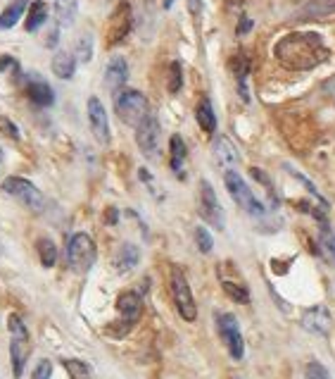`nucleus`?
<instances>
[{
  "label": "nucleus",
  "instance_id": "28",
  "mask_svg": "<svg viewBox=\"0 0 335 379\" xmlns=\"http://www.w3.org/2000/svg\"><path fill=\"white\" fill-rule=\"evenodd\" d=\"M219 279H221V289L226 291L229 299H234L236 303H243V306H245V303H250V291H248L245 284L226 279V277H219Z\"/></svg>",
  "mask_w": 335,
  "mask_h": 379
},
{
  "label": "nucleus",
  "instance_id": "25",
  "mask_svg": "<svg viewBox=\"0 0 335 379\" xmlns=\"http://www.w3.org/2000/svg\"><path fill=\"white\" fill-rule=\"evenodd\" d=\"M317 241H319V250H321V255H324V260L331 267H335V234L326 222L319 227V239Z\"/></svg>",
  "mask_w": 335,
  "mask_h": 379
},
{
  "label": "nucleus",
  "instance_id": "38",
  "mask_svg": "<svg viewBox=\"0 0 335 379\" xmlns=\"http://www.w3.org/2000/svg\"><path fill=\"white\" fill-rule=\"evenodd\" d=\"M324 91H326L328 96H331V98L335 100V77L326 81V84H324Z\"/></svg>",
  "mask_w": 335,
  "mask_h": 379
},
{
  "label": "nucleus",
  "instance_id": "39",
  "mask_svg": "<svg viewBox=\"0 0 335 379\" xmlns=\"http://www.w3.org/2000/svg\"><path fill=\"white\" fill-rule=\"evenodd\" d=\"M200 10H202V3H200V0H190V12H193L195 17L200 15Z\"/></svg>",
  "mask_w": 335,
  "mask_h": 379
},
{
  "label": "nucleus",
  "instance_id": "21",
  "mask_svg": "<svg viewBox=\"0 0 335 379\" xmlns=\"http://www.w3.org/2000/svg\"><path fill=\"white\" fill-rule=\"evenodd\" d=\"M186 158H188L186 141H183L179 134H174V137L169 139V165H172L174 174H183V165H186Z\"/></svg>",
  "mask_w": 335,
  "mask_h": 379
},
{
  "label": "nucleus",
  "instance_id": "22",
  "mask_svg": "<svg viewBox=\"0 0 335 379\" xmlns=\"http://www.w3.org/2000/svg\"><path fill=\"white\" fill-rule=\"evenodd\" d=\"M195 119H197V124H200V129L204 134H209V137L216 132V114H214V107H212L209 98H200V103L195 107Z\"/></svg>",
  "mask_w": 335,
  "mask_h": 379
},
{
  "label": "nucleus",
  "instance_id": "14",
  "mask_svg": "<svg viewBox=\"0 0 335 379\" xmlns=\"http://www.w3.org/2000/svg\"><path fill=\"white\" fill-rule=\"evenodd\" d=\"M300 322H302V327L309 331V334H317V336H328V331L333 327V317L328 313L326 306L307 308L302 317H300Z\"/></svg>",
  "mask_w": 335,
  "mask_h": 379
},
{
  "label": "nucleus",
  "instance_id": "27",
  "mask_svg": "<svg viewBox=\"0 0 335 379\" xmlns=\"http://www.w3.org/2000/svg\"><path fill=\"white\" fill-rule=\"evenodd\" d=\"M36 253L40 258V265L43 267H55V262H57L60 253H57V246H55L53 239H48V236H40L36 241Z\"/></svg>",
  "mask_w": 335,
  "mask_h": 379
},
{
  "label": "nucleus",
  "instance_id": "1",
  "mask_svg": "<svg viewBox=\"0 0 335 379\" xmlns=\"http://www.w3.org/2000/svg\"><path fill=\"white\" fill-rule=\"evenodd\" d=\"M273 55L285 70L292 72H307L326 63L331 50L326 41L317 31H292L288 36L278 38L273 46Z\"/></svg>",
  "mask_w": 335,
  "mask_h": 379
},
{
  "label": "nucleus",
  "instance_id": "10",
  "mask_svg": "<svg viewBox=\"0 0 335 379\" xmlns=\"http://www.w3.org/2000/svg\"><path fill=\"white\" fill-rule=\"evenodd\" d=\"M216 327H219V334H221L224 343H226L231 358H234V361H243V356H245V341H243V334H241V327H238L236 315H231V313H219V315H216Z\"/></svg>",
  "mask_w": 335,
  "mask_h": 379
},
{
  "label": "nucleus",
  "instance_id": "40",
  "mask_svg": "<svg viewBox=\"0 0 335 379\" xmlns=\"http://www.w3.org/2000/svg\"><path fill=\"white\" fill-rule=\"evenodd\" d=\"M250 24H252L250 19H243V22H241V29H238V33H243V31L248 33V31H250Z\"/></svg>",
  "mask_w": 335,
  "mask_h": 379
},
{
  "label": "nucleus",
  "instance_id": "18",
  "mask_svg": "<svg viewBox=\"0 0 335 379\" xmlns=\"http://www.w3.org/2000/svg\"><path fill=\"white\" fill-rule=\"evenodd\" d=\"M335 15V0H309L304 8H300L292 19L297 22H307V19H324Z\"/></svg>",
  "mask_w": 335,
  "mask_h": 379
},
{
  "label": "nucleus",
  "instance_id": "26",
  "mask_svg": "<svg viewBox=\"0 0 335 379\" xmlns=\"http://www.w3.org/2000/svg\"><path fill=\"white\" fill-rule=\"evenodd\" d=\"M77 10H79L77 0H55L53 12L55 19H57V26H72L74 19H77Z\"/></svg>",
  "mask_w": 335,
  "mask_h": 379
},
{
  "label": "nucleus",
  "instance_id": "15",
  "mask_svg": "<svg viewBox=\"0 0 335 379\" xmlns=\"http://www.w3.org/2000/svg\"><path fill=\"white\" fill-rule=\"evenodd\" d=\"M26 98L38 107H50L55 103V91L50 89L45 79H40L38 74H26Z\"/></svg>",
  "mask_w": 335,
  "mask_h": 379
},
{
  "label": "nucleus",
  "instance_id": "37",
  "mask_svg": "<svg viewBox=\"0 0 335 379\" xmlns=\"http://www.w3.org/2000/svg\"><path fill=\"white\" fill-rule=\"evenodd\" d=\"M57 38H60V26H55V29L50 31V36H48L45 46L48 48H53V46H57Z\"/></svg>",
  "mask_w": 335,
  "mask_h": 379
},
{
  "label": "nucleus",
  "instance_id": "35",
  "mask_svg": "<svg viewBox=\"0 0 335 379\" xmlns=\"http://www.w3.org/2000/svg\"><path fill=\"white\" fill-rule=\"evenodd\" d=\"M53 377V363L50 361H38V365L33 368V375L31 379H50Z\"/></svg>",
  "mask_w": 335,
  "mask_h": 379
},
{
  "label": "nucleus",
  "instance_id": "19",
  "mask_svg": "<svg viewBox=\"0 0 335 379\" xmlns=\"http://www.w3.org/2000/svg\"><path fill=\"white\" fill-rule=\"evenodd\" d=\"M114 269L121 274H126V272H131V269L138 267V262H141V250L136 243H121L119 250L114 253Z\"/></svg>",
  "mask_w": 335,
  "mask_h": 379
},
{
  "label": "nucleus",
  "instance_id": "7",
  "mask_svg": "<svg viewBox=\"0 0 335 379\" xmlns=\"http://www.w3.org/2000/svg\"><path fill=\"white\" fill-rule=\"evenodd\" d=\"M197 210H200V218L207 222L209 227L224 232L226 229V213H224L221 203L216 198L214 186L207 179H200V188H197Z\"/></svg>",
  "mask_w": 335,
  "mask_h": 379
},
{
  "label": "nucleus",
  "instance_id": "2",
  "mask_svg": "<svg viewBox=\"0 0 335 379\" xmlns=\"http://www.w3.org/2000/svg\"><path fill=\"white\" fill-rule=\"evenodd\" d=\"M8 331H10V363H12V377L22 379L26 370V361L31 356V336L26 329V322L17 313L8 317Z\"/></svg>",
  "mask_w": 335,
  "mask_h": 379
},
{
  "label": "nucleus",
  "instance_id": "34",
  "mask_svg": "<svg viewBox=\"0 0 335 379\" xmlns=\"http://www.w3.org/2000/svg\"><path fill=\"white\" fill-rule=\"evenodd\" d=\"M0 134L12 139V141H19V129L10 117H0Z\"/></svg>",
  "mask_w": 335,
  "mask_h": 379
},
{
  "label": "nucleus",
  "instance_id": "30",
  "mask_svg": "<svg viewBox=\"0 0 335 379\" xmlns=\"http://www.w3.org/2000/svg\"><path fill=\"white\" fill-rule=\"evenodd\" d=\"M74 55H77L79 63H91V58H93V36L91 33L79 36L77 46H74Z\"/></svg>",
  "mask_w": 335,
  "mask_h": 379
},
{
  "label": "nucleus",
  "instance_id": "36",
  "mask_svg": "<svg viewBox=\"0 0 335 379\" xmlns=\"http://www.w3.org/2000/svg\"><path fill=\"white\" fill-rule=\"evenodd\" d=\"M8 70H17V60L10 55H0V72H8Z\"/></svg>",
  "mask_w": 335,
  "mask_h": 379
},
{
  "label": "nucleus",
  "instance_id": "8",
  "mask_svg": "<svg viewBox=\"0 0 335 379\" xmlns=\"http://www.w3.org/2000/svg\"><path fill=\"white\" fill-rule=\"evenodd\" d=\"M169 289H172V299H174L176 310H179V315L186 322H195L197 303L193 299V291H190V284L186 279V274H183L179 267L172 269V277H169Z\"/></svg>",
  "mask_w": 335,
  "mask_h": 379
},
{
  "label": "nucleus",
  "instance_id": "42",
  "mask_svg": "<svg viewBox=\"0 0 335 379\" xmlns=\"http://www.w3.org/2000/svg\"><path fill=\"white\" fill-rule=\"evenodd\" d=\"M5 253V246H3V243H0V255H3Z\"/></svg>",
  "mask_w": 335,
  "mask_h": 379
},
{
  "label": "nucleus",
  "instance_id": "31",
  "mask_svg": "<svg viewBox=\"0 0 335 379\" xmlns=\"http://www.w3.org/2000/svg\"><path fill=\"white\" fill-rule=\"evenodd\" d=\"M183 86V74H181V65L172 63L169 65V77H167V89L169 93H179Z\"/></svg>",
  "mask_w": 335,
  "mask_h": 379
},
{
  "label": "nucleus",
  "instance_id": "43",
  "mask_svg": "<svg viewBox=\"0 0 335 379\" xmlns=\"http://www.w3.org/2000/svg\"><path fill=\"white\" fill-rule=\"evenodd\" d=\"M0 167H3V151H0Z\"/></svg>",
  "mask_w": 335,
  "mask_h": 379
},
{
  "label": "nucleus",
  "instance_id": "33",
  "mask_svg": "<svg viewBox=\"0 0 335 379\" xmlns=\"http://www.w3.org/2000/svg\"><path fill=\"white\" fill-rule=\"evenodd\" d=\"M304 379H331V375H328V370L321 363H307Z\"/></svg>",
  "mask_w": 335,
  "mask_h": 379
},
{
  "label": "nucleus",
  "instance_id": "16",
  "mask_svg": "<svg viewBox=\"0 0 335 379\" xmlns=\"http://www.w3.org/2000/svg\"><path fill=\"white\" fill-rule=\"evenodd\" d=\"M126 81H128V65H126V60L121 58V55H114L107 63V67H105V86H107V91L117 96L119 91H124Z\"/></svg>",
  "mask_w": 335,
  "mask_h": 379
},
{
  "label": "nucleus",
  "instance_id": "24",
  "mask_svg": "<svg viewBox=\"0 0 335 379\" xmlns=\"http://www.w3.org/2000/svg\"><path fill=\"white\" fill-rule=\"evenodd\" d=\"M45 22H48V5L43 3V0H33V3L29 5V10H26L24 29L33 33V31H38Z\"/></svg>",
  "mask_w": 335,
  "mask_h": 379
},
{
  "label": "nucleus",
  "instance_id": "4",
  "mask_svg": "<svg viewBox=\"0 0 335 379\" xmlns=\"http://www.w3.org/2000/svg\"><path fill=\"white\" fill-rule=\"evenodd\" d=\"M95 258H98V248H95V241L91 236L86 232H77L70 236L65 248V260L72 272H79V274L88 272L93 267Z\"/></svg>",
  "mask_w": 335,
  "mask_h": 379
},
{
  "label": "nucleus",
  "instance_id": "29",
  "mask_svg": "<svg viewBox=\"0 0 335 379\" xmlns=\"http://www.w3.org/2000/svg\"><path fill=\"white\" fill-rule=\"evenodd\" d=\"M67 375H70V379H93V370L91 365L79 361V358H65L62 361Z\"/></svg>",
  "mask_w": 335,
  "mask_h": 379
},
{
  "label": "nucleus",
  "instance_id": "13",
  "mask_svg": "<svg viewBox=\"0 0 335 379\" xmlns=\"http://www.w3.org/2000/svg\"><path fill=\"white\" fill-rule=\"evenodd\" d=\"M86 110H88V124H91L95 141H98L100 146H107L112 134H109V119H107V110H105V105H102V100L91 96L88 98Z\"/></svg>",
  "mask_w": 335,
  "mask_h": 379
},
{
  "label": "nucleus",
  "instance_id": "20",
  "mask_svg": "<svg viewBox=\"0 0 335 379\" xmlns=\"http://www.w3.org/2000/svg\"><path fill=\"white\" fill-rule=\"evenodd\" d=\"M77 55L74 53H70V50H57L53 55V63H50V67H53V74L57 79H72L74 77V72H77Z\"/></svg>",
  "mask_w": 335,
  "mask_h": 379
},
{
  "label": "nucleus",
  "instance_id": "41",
  "mask_svg": "<svg viewBox=\"0 0 335 379\" xmlns=\"http://www.w3.org/2000/svg\"><path fill=\"white\" fill-rule=\"evenodd\" d=\"M174 3H176V0H162V8H164V10H172Z\"/></svg>",
  "mask_w": 335,
  "mask_h": 379
},
{
  "label": "nucleus",
  "instance_id": "17",
  "mask_svg": "<svg viewBox=\"0 0 335 379\" xmlns=\"http://www.w3.org/2000/svg\"><path fill=\"white\" fill-rule=\"evenodd\" d=\"M212 153H214V160L219 162V167H224V172H229L231 167H236L241 162V155H238L234 141L229 137H216L214 146H212Z\"/></svg>",
  "mask_w": 335,
  "mask_h": 379
},
{
  "label": "nucleus",
  "instance_id": "5",
  "mask_svg": "<svg viewBox=\"0 0 335 379\" xmlns=\"http://www.w3.org/2000/svg\"><path fill=\"white\" fill-rule=\"evenodd\" d=\"M0 188H3L5 193L12 196L15 201H19L26 210H31V213H45L48 208V198L43 193H40V188L33 184V181L24 179V177H8L0 184Z\"/></svg>",
  "mask_w": 335,
  "mask_h": 379
},
{
  "label": "nucleus",
  "instance_id": "23",
  "mask_svg": "<svg viewBox=\"0 0 335 379\" xmlns=\"http://www.w3.org/2000/svg\"><path fill=\"white\" fill-rule=\"evenodd\" d=\"M26 8H29V0H15V3H10L8 8L0 12V31L12 29L24 17Z\"/></svg>",
  "mask_w": 335,
  "mask_h": 379
},
{
  "label": "nucleus",
  "instance_id": "12",
  "mask_svg": "<svg viewBox=\"0 0 335 379\" xmlns=\"http://www.w3.org/2000/svg\"><path fill=\"white\" fill-rule=\"evenodd\" d=\"M131 26H133L131 5H128V0H121V3L117 5V10L112 12V17H109V26H107V46L109 48H112V46H119L121 41L131 33Z\"/></svg>",
  "mask_w": 335,
  "mask_h": 379
},
{
  "label": "nucleus",
  "instance_id": "6",
  "mask_svg": "<svg viewBox=\"0 0 335 379\" xmlns=\"http://www.w3.org/2000/svg\"><path fill=\"white\" fill-rule=\"evenodd\" d=\"M224 184H226L231 198L238 203V208H243L245 213H250L255 220H262L266 218V208L264 203L257 198L255 193H252V188L245 184V179L238 174L236 170H229L224 172Z\"/></svg>",
  "mask_w": 335,
  "mask_h": 379
},
{
  "label": "nucleus",
  "instance_id": "9",
  "mask_svg": "<svg viewBox=\"0 0 335 379\" xmlns=\"http://www.w3.org/2000/svg\"><path fill=\"white\" fill-rule=\"evenodd\" d=\"M160 141H162V127L160 119L155 114H150L145 122H141L136 127V144H138L141 153L145 155L148 160H157L160 158Z\"/></svg>",
  "mask_w": 335,
  "mask_h": 379
},
{
  "label": "nucleus",
  "instance_id": "3",
  "mask_svg": "<svg viewBox=\"0 0 335 379\" xmlns=\"http://www.w3.org/2000/svg\"><path fill=\"white\" fill-rule=\"evenodd\" d=\"M114 112H117V117L124 122V124L133 127V129L153 114L148 98L136 89H124L114 96Z\"/></svg>",
  "mask_w": 335,
  "mask_h": 379
},
{
  "label": "nucleus",
  "instance_id": "11",
  "mask_svg": "<svg viewBox=\"0 0 335 379\" xmlns=\"http://www.w3.org/2000/svg\"><path fill=\"white\" fill-rule=\"evenodd\" d=\"M117 313H119V322L112 324V327H121L119 336H124L126 331L141 320L143 299H141L138 291H124V294H119V299H117Z\"/></svg>",
  "mask_w": 335,
  "mask_h": 379
},
{
  "label": "nucleus",
  "instance_id": "32",
  "mask_svg": "<svg viewBox=\"0 0 335 379\" xmlns=\"http://www.w3.org/2000/svg\"><path fill=\"white\" fill-rule=\"evenodd\" d=\"M195 243L200 253H209V250L214 248V239H212V234L207 232V227H195Z\"/></svg>",
  "mask_w": 335,
  "mask_h": 379
}]
</instances>
